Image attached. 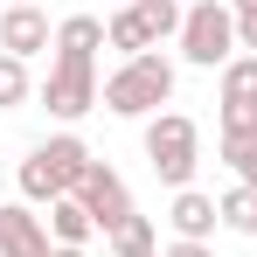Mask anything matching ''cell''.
Listing matches in <instances>:
<instances>
[{"instance_id": "1", "label": "cell", "mask_w": 257, "mask_h": 257, "mask_svg": "<svg viewBox=\"0 0 257 257\" xmlns=\"http://www.w3.org/2000/svg\"><path fill=\"white\" fill-rule=\"evenodd\" d=\"M90 167H97V153H90L77 132H49L42 146H28V160H21V174H14V188H21L28 209H49V202L77 195Z\"/></svg>"}, {"instance_id": "2", "label": "cell", "mask_w": 257, "mask_h": 257, "mask_svg": "<svg viewBox=\"0 0 257 257\" xmlns=\"http://www.w3.org/2000/svg\"><path fill=\"white\" fill-rule=\"evenodd\" d=\"M174 84H181V70H174L160 49H146V56H132V63H118V70L104 77V97H97V104H104L111 118H139V125H146V118H160L174 104Z\"/></svg>"}, {"instance_id": "3", "label": "cell", "mask_w": 257, "mask_h": 257, "mask_svg": "<svg viewBox=\"0 0 257 257\" xmlns=\"http://www.w3.org/2000/svg\"><path fill=\"white\" fill-rule=\"evenodd\" d=\"M146 160H153V174L167 181L174 195L181 188H195V167H202V125L188 118V111H160V118H146Z\"/></svg>"}, {"instance_id": "4", "label": "cell", "mask_w": 257, "mask_h": 257, "mask_svg": "<svg viewBox=\"0 0 257 257\" xmlns=\"http://www.w3.org/2000/svg\"><path fill=\"white\" fill-rule=\"evenodd\" d=\"M174 42H181V63H195V70H229V63L243 56V49H236V14H229V0H195Z\"/></svg>"}, {"instance_id": "5", "label": "cell", "mask_w": 257, "mask_h": 257, "mask_svg": "<svg viewBox=\"0 0 257 257\" xmlns=\"http://www.w3.org/2000/svg\"><path fill=\"white\" fill-rule=\"evenodd\" d=\"M35 97L49 104V118L77 125L84 111H97V97H104V84H97V56H70V49H56V63H49V77H42Z\"/></svg>"}, {"instance_id": "6", "label": "cell", "mask_w": 257, "mask_h": 257, "mask_svg": "<svg viewBox=\"0 0 257 257\" xmlns=\"http://www.w3.org/2000/svg\"><path fill=\"white\" fill-rule=\"evenodd\" d=\"M77 202H84L90 222L111 236V229H125V215H132V188H125V174H118V167H104V160H97V167L84 174V188H77Z\"/></svg>"}, {"instance_id": "7", "label": "cell", "mask_w": 257, "mask_h": 257, "mask_svg": "<svg viewBox=\"0 0 257 257\" xmlns=\"http://www.w3.org/2000/svg\"><path fill=\"white\" fill-rule=\"evenodd\" d=\"M49 250H56V236H49L42 209L0 202V257H49Z\"/></svg>"}, {"instance_id": "8", "label": "cell", "mask_w": 257, "mask_h": 257, "mask_svg": "<svg viewBox=\"0 0 257 257\" xmlns=\"http://www.w3.org/2000/svg\"><path fill=\"white\" fill-rule=\"evenodd\" d=\"M0 49H7V56H21V63H28V56H42V49H56V28H49V14L35 7V0L0 14Z\"/></svg>"}, {"instance_id": "9", "label": "cell", "mask_w": 257, "mask_h": 257, "mask_svg": "<svg viewBox=\"0 0 257 257\" xmlns=\"http://www.w3.org/2000/svg\"><path fill=\"white\" fill-rule=\"evenodd\" d=\"M167 229L181 236V243H209L215 229H222V209H215V195H202V188H181L167 202Z\"/></svg>"}, {"instance_id": "10", "label": "cell", "mask_w": 257, "mask_h": 257, "mask_svg": "<svg viewBox=\"0 0 257 257\" xmlns=\"http://www.w3.org/2000/svg\"><path fill=\"white\" fill-rule=\"evenodd\" d=\"M42 222H49V236H56V243H70V250H90V236H97V222H90V209L77 202V195L49 202V209H42Z\"/></svg>"}, {"instance_id": "11", "label": "cell", "mask_w": 257, "mask_h": 257, "mask_svg": "<svg viewBox=\"0 0 257 257\" xmlns=\"http://www.w3.org/2000/svg\"><path fill=\"white\" fill-rule=\"evenodd\" d=\"M132 21H139V35L160 49V42H174L181 35V21H188V7L181 0H132Z\"/></svg>"}, {"instance_id": "12", "label": "cell", "mask_w": 257, "mask_h": 257, "mask_svg": "<svg viewBox=\"0 0 257 257\" xmlns=\"http://www.w3.org/2000/svg\"><path fill=\"white\" fill-rule=\"evenodd\" d=\"M215 153H222V167L236 174V188H257V132H215Z\"/></svg>"}, {"instance_id": "13", "label": "cell", "mask_w": 257, "mask_h": 257, "mask_svg": "<svg viewBox=\"0 0 257 257\" xmlns=\"http://www.w3.org/2000/svg\"><path fill=\"white\" fill-rule=\"evenodd\" d=\"M56 49H70V56H97V49H104V21H97V14H70V21H56Z\"/></svg>"}, {"instance_id": "14", "label": "cell", "mask_w": 257, "mask_h": 257, "mask_svg": "<svg viewBox=\"0 0 257 257\" xmlns=\"http://www.w3.org/2000/svg\"><path fill=\"white\" fill-rule=\"evenodd\" d=\"M215 209H222V229H229V236H257V188H236V181H229V195H222Z\"/></svg>"}, {"instance_id": "15", "label": "cell", "mask_w": 257, "mask_h": 257, "mask_svg": "<svg viewBox=\"0 0 257 257\" xmlns=\"http://www.w3.org/2000/svg\"><path fill=\"white\" fill-rule=\"evenodd\" d=\"M28 97H35V77H28V63L0 49V111H21Z\"/></svg>"}, {"instance_id": "16", "label": "cell", "mask_w": 257, "mask_h": 257, "mask_svg": "<svg viewBox=\"0 0 257 257\" xmlns=\"http://www.w3.org/2000/svg\"><path fill=\"white\" fill-rule=\"evenodd\" d=\"M215 132H257V97H215Z\"/></svg>"}, {"instance_id": "17", "label": "cell", "mask_w": 257, "mask_h": 257, "mask_svg": "<svg viewBox=\"0 0 257 257\" xmlns=\"http://www.w3.org/2000/svg\"><path fill=\"white\" fill-rule=\"evenodd\" d=\"M111 250H160V229H153V215H125V229H111Z\"/></svg>"}, {"instance_id": "18", "label": "cell", "mask_w": 257, "mask_h": 257, "mask_svg": "<svg viewBox=\"0 0 257 257\" xmlns=\"http://www.w3.org/2000/svg\"><path fill=\"white\" fill-rule=\"evenodd\" d=\"M222 97H257V56H236L222 70Z\"/></svg>"}, {"instance_id": "19", "label": "cell", "mask_w": 257, "mask_h": 257, "mask_svg": "<svg viewBox=\"0 0 257 257\" xmlns=\"http://www.w3.org/2000/svg\"><path fill=\"white\" fill-rule=\"evenodd\" d=\"M229 14H236V7H229ZM236 49L257 56V7H250V14H236Z\"/></svg>"}, {"instance_id": "20", "label": "cell", "mask_w": 257, "mask_h": 257, "mask_svg": "<svg viewBox=\"0 0 257 257\" xmlns=\"http://www.w3.org/2000/svg\"><path fill=\"white\" fill-rule=\"evenodd\" d=\"M160 257H215V250H209V243H181V236H174V243H167Z\"/></svg>"}, {"instance_id": "21", "label": "cell", "mask_w": 257, "mask_h": 257, "mask_svg": "<svg viewBox=\"0 0 257 257\" xmlns=\"http://www.w3.org/2000/svg\"><path fill=\"white\" fill-rule=\"evenodd\" d=\"M49 257H90V250H70V243H56V250H49Z\"/></svg>"}, {"instance_id": "22", "label": "cell", "mask_w": 257, "mask_h": 257, "mask_svg": "<svg viewBox=\"0 0 257 257\" xmlns=\"http://www.w3.org/2000/svg\"><path fill=\"white\" fill-rule=\"evenodd\" d=\"M229 7H236V14H250V7H257V0H229Z\"/></svg>"}, {"instance_id": "23", "label": "cell", "mask_w": 257, "mask_h": 257, "mask_svg": "<svg viewBox=\"0 0 257 257\" xmlns=\"http://www.w3.org/2000/svg\"><path fill=\"white\" fill-rule=\"evenodd\" d=\"M118 257H160V250H118Z\"/></svg>"}, {"instance_id": "24", "label": "cell", "mask_w": 257, "mask_h": 257, "mask_svg": "<svg viewBox=\"0 0 257 257\" xmlns=\"http://www.w3.org/2000/svg\"><path fill=\"white\" fill-rule=\"evenodd\" d=\"M7 7H28V0H7Z\"/></svg>"}, {"instance_id": "25", "label": "cell", "mask_w": 257, "mask_h": 257, "mask_svg": "<svg viewBox=\"0 0 257 257\" xmlns=\"http://www.w3.org/2000/svg\"><path fill=\"white\" fill-rule=\"evenodd\" d=\"M125 7H132V0H125Z\"/></svg>"}]
</instances>
